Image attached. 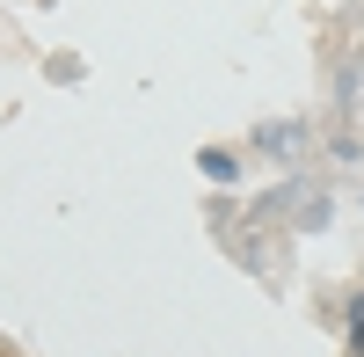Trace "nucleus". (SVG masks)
Masks as SVG:
<instances>
[{
  "label": "nucleus",
  "instance_id": "obj_1",
  "mask_svg": "<svg viewBox=\"0 0 364 357\" xmlns=\"http://www.w3.org/2000/svg\"><path fill=\"white\" fill-rule=\"evenodd\" d=\"M197 168H204V183H219V190H233V183H240V154H233V146H204Z\"/></svg>",
  "mask_w": 364,
  "mask_h": 357
}]
</instances>
